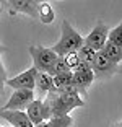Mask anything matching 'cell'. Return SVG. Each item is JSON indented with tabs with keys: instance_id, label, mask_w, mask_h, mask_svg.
<instances>
[{
	"instance_id": "1",
	"label": "cell",
	"mask_w": 122,
	"mask_h": 127,
	"mask_svg": "<svg viewBox=\"0 0 122 127\" xmlns=\"http://www.w3.org/2000/svg\"><path fill=\"white\" fill-rule=\"evenodd\" d=\"M85 101L80 95H60L52 91L44 98V119L46 122L54 117L68 116V112L75 108H83Z\"/></svg>"
},
{
	"instance_id": "2",
	"label": "cell",
	"mask_w": 122,
	"mask_h": 127,
	"mask_svg": "<svg viewBox=\"0 0 122 127\" xmlns=\"http://www.w3.org/2000/svg\"><path fill=\"white\" fill-rule=\"evenodd\" d=\"M85 46V37L81 36L77 30L72 28V25L67 20L62 21V36L56 46H52V51L59 57H65L68 54L78 52Z\"/></svg>"
},
{
	"instance_id": "3",
	"label": "cell",
	"mask_w": 122,
	"mask_h": 127,
	"mask_svg": "<svg viewBox=\"0 0 122 127\" xmlns=\"http://www.w3.org/2000/svg\"><path fill=\"white\" fill-rule=\"evenodd\" d=\"M30 54L33 57V67L37 72H51L52 65L56 64V60L59 59L52 47H44V46H31Z\"/></svg>"
},
{
	"instance_id": "4",
	"label": "cell",
	"mask_w": 122,
	"mask_h": 127,
	"mask_svg": "<svg viewBox=\"0 0 122 127\" xmlns=\"http://www.w3.org/2000/svg\"><path fill=\"white\" fill-rule=\"evenodd\" d=\"M93 72H94V78L99 80V82H106L111 77H114L116 73L119 72V65L107 59L103 52L96 54V60L93 64Z\"/></svg>"
},
{
	"instance_id": "5",
	"label": "cell",
	"mask_w": 122,
	"mask_h": 127,
	"mask_svg": "<svg viewBox=\"0 0 122 127\" xmlns=\"http://www.w3.org/2000/svg\"><path fill=\"white\" fill-rule=\"evenodd\" d=\"M109 33H111V31H109V26H106L103 21H98L96 26L91 30V33L85 37V44L99 52V51L104 49V46L109 41Z\"/></svg>"
},
{
	"instance_id": "6",
	"label": "cell",
	"mask_w": 122,
	"mask_h": 127,
	"mask_svg": "<svg viewBox=\"0 0 122 127\" xmlns=\"http://www.w3.org/2000/svg\"><path fill=\"white\" fill-rule=\"evenodd\" d=\"M36 99L34 98L33 90H15L13 95L10 96V99L5 103L3 109L5 111H23Z\"/></svg>"
},
{
	"instance_id": "7",
	"label": "cell",
	"mask_w": 122,
	"mask_h": 127,
	"mask_svg": "<svg viewBox=\"0 0 122 127\" xmlns=\"http://www.w3.org/2000/svg\"><path fill=\"white\" fill-rule=\"evenodd\" d=\"M36 77H37V70L34 67H31L26 72L13 77V78L5 80V85L11 86L13 90H33L34 91V88H36Z\"/></svg>"
},
{
	"instance_id": "8",
	"label": "cell",
	"mask_w": 122,
	"mask_h": 127,
	"mask_svg": "<svg viewBox=\"0 0 122 127\" xmlns=\"http://www.w3.org/2000/svg\"><path fill=\"white\" fill-rule=\"evenodd\" d=\"M94 72H93L91 67L85 65V64H81L80 68L77 72H73V83L77 85L78 91L80 95H86V90H88L91 83L94 82Z\"/></svg>"
},
{
	"instance_id": "9",
	"label": "cell",
	"mask_w": 122,
	"mask_h": 127,
	"mask_svg": "<svg viewBox=\"0 0 122 127\" xmlns=\"http://www.w3.org/2000/svg\"><path fill=\"white\" fill-rule=\"evenodd\" d=\"M11 7L10 13H25L31 18H39V2L34 0H10L8 2Z\"/></svg>"
},
{
	"instance_id": "10",
	"label": "cell",
	"mask_w": 122,
	"mask_h": 127,
	"mask_svg": "<svg viewBox=\"0 0 122 127\" xmlns=\"http://www.w3.org/2000/svg\"><path fill=\"white\" fill-rule=\"evenodd\" d=\"M2 119L8 121L11 127H34L26 111H5V109H2Z\"/></svg>"
},
{
	"instance_id": "11",
	"label": "cell",
	"mask_w": 122,
	"mask_h": 127,
	"mask_svg": "<svg viewBox=\"0 0 122 127\" xmlns=\"http://www.w3.org/2000/svg\"><path fill=\"white\" fill-rule=\"evenodd\" d=\"M26 114H28V117L31 119V122L34 126H39V124L46 122V119H44V101L41 99V98L34 99L26 108Z\"/></svg>"
},
{
	"instance_id": "12",
	"label": "cell",
	"mask_w": 122,
	"mask_h": 127,
	"mask_svg": "<svg viewBox=\"0 0 122 127\" xmlns=\"http://www.w3.org/2000/svg\"><path fill=\"white\" fill-rule=\"evenodd\" d=\"M36 91L41 96H47L49 93L54 91V77L47 72H37L36 77Z\"/></svg>"
},
{
	"instance_id": "13",
	"label": "cell",
	"mask_w": 122,
	"mask_h": 127,
	"mask_svg": "<svg viewBox=\"0 0 122 127\" xmlns=\"http://www.w3.org/2000/svg\"><path fill=\"white\" fill-rule=\"evenodd\" d=\"M101 52L111 60V62L117 64V65L122 62V47H119V46L112 44V42H109V41H107V44L104 46V49L101 51Z\"/></svg>"
},
{
	"instance_id": "14",
	"label": "cell",
	"mask_w": 122,
	"mask_h": 127,
	"mask_svg": "<svg viewBox=\"0 0 122 127\" xmlns=\"http://www.w3.org/2000/svg\"><path fill=\"white\" fill-rule=\"evenodd\" d=\"M96 54H98V51H94L93 47H90V46H86V44L78 51V57H80L81 64H85V65H88V67H91V68H93L94 60H96Z\"/></svg>"
},
{
	"instance_id": "15",
	"label": "cell",
	"mask_w": 122,
	"mask_h": 127,
	"mask_svg": "<svg viewBox=\"0 0 122 127\" xmlns=\"http://www.w3.org/2000/svg\"><path fill=\"white\" fill-rule=\"evenodd\" d=\"M56 18V13L52 10L51 3L47 2H39V20L41 23H44V25H51Z\"/></svg>"
},
{
	"instance_id": "16",
	"label": "cell",
	"mask_w": 122,
	"mask_h": 127,
	"mask_svg": "<svg viewBox=\"0 0 122 127\" xmlns=\"http://www.w3.org/2000/svg\"><path fill=\"white\" fill-rule=\"evenodd\" d=\"M73 82V72H67V73H59L54 77V91L60 90L63 85Z\"/></svg>"
},
{
	"instance_id": "17",
	"label": "cell",
	"mask_w": 122,
	"mask_h": 127,
	"mask_svg": "<svg viewBox=\"0 0 122 127\" xmlns=\"http://www.w3.org/2000/svg\"><path fill=\"white\" fill-rule=\"evenodd\" d=\"M67 72H72V70L68 68V65L65 64L63 57H59V59L56 60V64L52 65V68H51L49 73H51L52 77H56V75H59V73H67Z\"/></svg>"
},
{
	"instance_id": "18",
	"label": "cell",
	"mask_w": 122,
	"mask_h": 127,
	"mask_svg": "<svg viewBox=\"0 0 122 127\" xmlns=\"http://www.w3.org/2000/svg\"><path fill=\"white\" fill-rule=\"evenodd\" d=\"M109 42L122 47V21L119 23L114 30H111V33H109Z\"/></svg>"
},
{
	"instance_id": "19",
	"label": "cell",
	"mask_w": 122,
	"mask_h": 127,
	"mask_svg": "<svg viewBox=\"0 0 122 127\" xmlns=\"http://www.w3.org/2000/svg\"><path fill=\"white\" fill-rule=\"evenodd\" d=\"M63 60H65V64L68 65V68H70L72 72H77L78 68H80V65H81V60H80V57H78V52H73V54L65 56Z\"/></svg>"
},
{
	"instance_id": "20",
	"label": "cell",
	"mask_w": 122,
	"mask_h": 127,
	"mask_svg": "<svg viewBox=\"0 0 122 127\" xmlns=\"http://www.w3.org/2000/svg\"><path fill=\"white\" fill-rule=\"evenodd\" d=\"M49 124H52L54 127H72L73 126V117L70 116H60V117H54V119L47 121Z\"/></svg>"
},
{
	"instance_id": "21",
	"label": "cell",
	"mask_w": 122,
	"mask_h": 127,
	"mask_svg": "<svg viewBox=\"0 0 122 127\" xmlns=\"http://www.w3.org/2000/svg\"><path fill=\"white\" fill-rule=\"evenodd\" d=\"M57 93H60V95H80V91H78L77 85L73 82H70V83H67V85H63L60 90H57Z\"/></svg>"
},
{
	"instance_id": "22",
	"label": "cell",
	"mask_w": 122,
	"mask_h": 127,
	"mask_svg": "<svg viewBox=\"0 0 122 127\" xmlns=\"http://www.w3.org/2000/svg\"><path fill=\"white\" fill-rule=\"evenodd\" d=\"M34 127H46V122H42V124H39V126H34Z\"/></svg>"
},
{
	"instance_id": "23",
	"label": "cell",
	"mask_w": 122,
	"mask_h": 127,
	"mask_svg": "<svg viewBox=\"0 0 122 127\" xmlns=\"http://www.w3.org/2000/svg\"><path fill=\"white\" fill-rule=\"evenodd\" d=\"M46 127H54L52 124H49V122H46Z\"/></svg>"
}]
</instances>
